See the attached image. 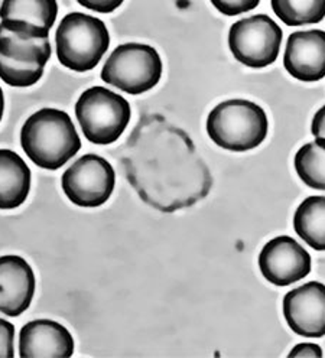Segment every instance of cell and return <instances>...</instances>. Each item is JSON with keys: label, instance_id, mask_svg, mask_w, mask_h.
Instances as JSON below:
<instances>
[{"label": "cell", "instance_id": "obj_1", "mask_svg": "<svg viewBox=\"0 0 325 358\" xmlns=\"http://www.w3.org/2000/svg\"><path fill=\"white\" fill-rule=\"evenodd\" d=\"M20 145L39 168L57 171L81 149L71 117L58 108H42L28 117L20 130Z\"/></svg>", "mask_w": 325, "mask_h": 358}, {"label": "cell", "instance_id": "obj_2", "mask_svg": "<svg viewBox=\"0 0 325 358\" xmlns=\"http://www.w3.org/2000/svg\"><path fill=\"white\" fill-rule=\"evenodd\" d=\"M268 127L265 110L240 99L217 104L207 119L210 139L231 152H247L262 145L268 136Z\"/></svg>", "mask_w": 325, "mask_h": 358}, {"label": "cell", "instance_id": "obj_3", "mask_svg": "<svg viewBox=\"0 0 325 358\" xmlns=\"http://www.w3.org/2000/svg\"><path fill=\"white\" fill-rule=\"evenodd\" d=\"M110 45V35L100 19L73 12L65 16L55 32L58 61L71 71L94 70Z\"/></svg>", "mask_w": 325, "mask_h": 358}, {"label": "cell", "instance_id": "obj_4", "mask_svg": "<svg viewBox=\"0 0 325 358\" xmlns=\"http://www.w3.org/2000/svg\"><path fill=\"white\" fill-rule=\"evenodd\" d=\"M75 116L85 139L94 145H110L126 130L132 110L120 94L104 87H92L80 96Z\"/></svg>", "mask_w": 325, "mask_h": 358}, {"label": "cell", "instance_id": "obj_5", "mask_svg": "<svg viewBox=\"0 0 325 358\" xmlns=\"http://www.w3.org/2000/svg\"><path fill=\"white\" fill-rule=\"evenodd\" d=\"M162 77V59L154 47L143 43H124L107 58L101 80L127 94H143Z\"/></svg>", "mask_w": 325, "mask_h": 358}, {"label": "cell", "instance_id": "obj_6", "mask_svg": "<svg viewBox=\"0 0 325 358\" xmlns=\"http://www.w3.org/2000/svg\"><path fill=\"white\" fill-rule=\"evenodd\" d=\"M50 38L34 39L0 25V78L10 87L36 84L51 58Z\"/></svg>", "mask_w": 325, "mask_h": 358}, {"label": "cell", "instance_id": "obj_7", "mask_svg": "<svg viewBox=\"0 0 325 358\" xmlns=\"http://www.w3.org/2000/svg\"><path fill=\"white\" fill-rule=\"evenodd\" d=\"M282 36V29L268 15H254L230 28L229 47L238 62L250 69H265L276 61Z\"/></svg>", "mask_w": 325, "mask_h": 358}, {"label": "cell", "instance_id": "obj_8", "mask_svg": "<svg viewBox=\"0 0 325 358\" xmlns=\"http://www.w3.org/2000/svg\"><path fill=\"white\" fill-rule=\"evenodd\" d=\"M62 189L73 204L82 208H97L112 196L116 173L110 162L94 153L78 158L61 178Z\"/></svg>", "mask_w": 325, "mask_h": 358}, {"label": "cell", "instance_id": "obj_9", "mask_svg": "<svg viewBox=\"0 0 325 358\" xmlns=\"http://www.w3.org/2000/svg\"><path fill=\"white\" fill-rule=\"evenodd\" d=\"M263 278L275 286H289L311 272V256L289 236H279L265 244L259 255Z\"/></svg>", "mask_w": 325, "mask_h": 358}, {"label": "cell", "instance_id": "obj_10", "mask_svg": "<svg viewBox=\"0 0 325 358\" xmlns=\"http://www.w3.org/2000/svg\"><path fill=\"white\" fill-rule=\"evenodd\" d=\"M284 315L289 328L301 337L321 338L325 335V285L308 282L284 298Z\"/></svg>", "mask_w": 325, "mask_h": 358}, {"label": "cell", "instance_id": "obj_11", "mask_svg": "<svg viewBox=\"0 0 325 358\" xmlns=\"http://www.w3.org/2000/svg\"><path fill=\"white\" fill-rule=\"evenodd\" d=\"M57 15V0H3L0 25L34 39H45L50 38Z\"/></svg>", "mask_w": 325, "mask_h": 358}, {"label": "cell", "instance_id": "obj_12", "mask_svg": "<svg viewBox=\"0 0 325 358\" xmlns=\"http://www.w3.org/2000/svg\"><path fill=\"white\" fill-rule=\"evenodd\" d=\"M35 286L34 271L24 257H0V312L12 318L22 315L32 303Z\"/></svg>", "mask_w": 325, "mask_h": 358}, {"label": "cell", "instance_id": "obj_13", "mask_svg": "<svg viewBox=\"0 0 325 358\" xmlns=\"http://www.w3.org/2000/svg\"><path fill=\"white\" fill-rule=\"evenodd\" d=\"M284 65L299 81L322 80L325 77V32L312 29L292 34L287 43Z\"/></svg>", "mask_w": 325, "mask_h": 358}, {"label": "cell", "instance_id": "obj_14", "mask_svg": "<svg viewBox=\"0 0 325 358\" xmlns=\"http://www.w3.org/2000/svg\"><path fill=\"white\" fill-rule=\"evenodd\" d=\"M73 354V335L59 322L35 320L22 327L19 334V355L22 358H55Z\"/></svg>", "mask_w": 325, "mask_h": 358}, {"label": "cell", "instance_id": "obj_15", "mask_svg": "<svg viewBox=\"0 0 325 358\" xmlns=\"http://www.w3.org/2000/svg\"><path fill=\"white\" fill-rule=\"evenodd\" d=\"M32 175L27 162L9 149H0V210H15L25 203Z\"/></svg>", "mask_w": 325, "mask_h": 358}, {"label": "cell", "instance_id": "obj_16", "mask_svg": "<svg viewBox=\"0 0 325 358\" xmlns=\"http://www.w3.org/2000/svg\"><path fill=\"white\" fill-rule=\"evenodd\" d=\"M294 229L310 248L325 252V196L315 195L302 201L294 215Z\"/></svg>", "mask_w": 325, "mask_h": 358}, {"label": "cell", "instance_id": "obj_17", "mask_svg": "<svg viewBox=\"0 0 325 358\" xmlns=\"http://www.w3.org/2000/svg\"><path fill=\"white\" fill-rule=\"evenodd\" d=\"M295 169L301 181L314 189L325 191V139L303 145L295 155Z\"/></svg>", "mask_w": 325, "mask_h": 358}, {"label": "cell", "instance_id": "obj_18", "mask_svg": "<svg viewBox=\"0 0 325 358\" xmlns=\"http://www.w3.org/2000/svg\"><path fill=\"white\" fill-rule=\"evenodd\" d=\"M272 9L288 27L312 25L325 17V0H272Z\"/></svg>", "mask_w": 325, "mask_h": 358}, {"label": "cell", "instance_id": "obj_19", "mask_svg": "<svg viewBox=\"0 0 325 358\" xmlns=\"http://www.w3.org/2000/svg\"><path fill=\"white\" fill-rule=\"evenodd\" d=\"M260 0H211L212 6L227 16L242 15L256 9Z\"/></svg>", "mask_w": 325, "mask_h": 358}, {"label": "cell", "instance_id": "obj_20", "mask_svg": "<svg viewBox=\"0 0 325 358\" xmlns=\"http://www.w3.org/2000/svg\"><path fill=\"white\" fill-rule=\"evenodd\" d=\"M15 357V327L0 318V358Z\"/></svg>", "mask_w": 325, "mask_h": 358}, {"label": "cell", "instance_id": "obj_21", "mask_svg": "<svg viewBox=\"0 0 325 358\" xmlns=\"http://www.w3.org/2000/svg\"><path fill=\"white\" fill-rule=\"evenodd\" d=\"M77 2L85 9H90L93 12L112 13L124 2V0H77Z\"/></svg>", "mask_w": 325, "mask_h": 358}, {"label": "cell", "instance_id": "obj_22", "mask_svg": "<svg viewBox=\"0 0 325 358\" xmlns=\"http://www.w3.org/2000/svg\"><path fill=\"white\" fill-rule=\"evenodd\" d=\"M289 357H314V358H321L322 357V350L317 344H298L296 347L292 348L289 352Z\"/></svg>", "mask_w": 325, "mask_h": 358}, {"label": "cell", "instance_id": "obj_23", "mask_svg": "<svg viewBox=\"0 0 325 358\" xmlns=\"http://www.w3.org/2000/svg\"><path fill=\"white\" fill-rule=\"evenodd\" d=\"M311 131L315 138L325 139V106L321 107L315 113L311 124Z\"/></svg>", "mask_w": 325, "mask_h": 358}, {"label": "cell", "instance_id": "obj_24", "mask_svg": "<svg viewBox=\"0 0 325 358\" xmlns=\"http://www.w3.org/2000/svg\"><path fill=\"white\" fill-rule=\"evenodd\" d=\"M3 113H5V96L2 92V87H0V122L3 119Z\"/></svg>", "mask_w": 325, "mask_h": 358}]
</instances>
